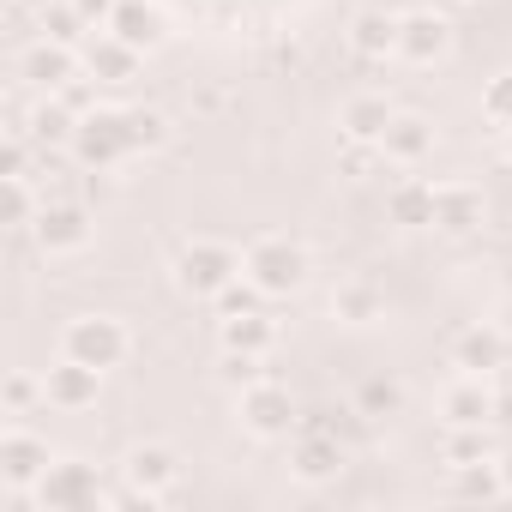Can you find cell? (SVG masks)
Instances as JSON below:
<instances>
[{
	"instance_id": "1",
	"label": "cell",
	"mask_w": 512,
	"mask_h": 512,
	"mask_svg": "<svg viewBox=\"0 0 512 512\" xmlns=\"http://www.w3.org/2000/svg\"><path fill=\"white\" fill-rule=\"evenodd\" d=\"M241 272L260 284L266 302H284V296H296V290L308 284L314 253H308V241H296V235H260V241L241 247Z\"/></svg>"
},
{
	"instance_id": "2",
	"label": "cell",
	"mask_w": 512,
	"mask_h": 512,
	"mask_svg": "<svg viewBox=\"0 0 512 512\" xmlns=\"http://www.w3.org/2000/svg\"><path fill=\"white\" fill-rule=\"evenodd\" d=\"M31 500H37L43 512H91V506H121L127 488H103L97 464H85V458H61V452H55V464L43 470V482L31 488Z\"/></svg>"
},
{
	"instance_id": "3",
	"label": "cell",
	"mask_w": 512,
	"mask_h": 512,
	"mask_svg": "<svg viewBox=\"0 0 512 512\" xmlns=\"http://www.w3.org/2000/svg\"><path fill=\"white\" fill-rule=\"evenodd\" d=\"M235 278H241V247H229V241H217V235L181 241V253H175V290H181V296L217 302Z\"/></svg>"
},
{
	"instance_id": "4",
	"label": "cell",
	"mask_w": 512,
	"mask_h": 512,
	"mask_svg": "<svg viewBox=\"0 0 512 512\" xmlns=\"http://www.w3.org/2000/svg\"><path fill=\"white\" fill-rule=\"evenodd\" d=\"M344 464H350V446H344L338 422H326V416H302L296 434H290V476L308 482V488H326V482L344 476Z\"/></svg>"
},
{
	"instance_id": "5",
	"label": "cell",
	"mask_w": 512,
	"mask_h": 512,
	"mask_svg": "<svg viewBox=\"0 0 512 512\" xmlns=\"http://www.w3.org/2000/svg\"><path fill=\"white\" fill-rule=\"evenodd\" d=\"M175 482H181V452H175L169 440H139V446H127V458H121V488H127V500L163 506V500L175 494Z\"/></svg>"
},
{
	"instance_id": "6",
	"label": "cell",
	"mask_w": 512,
	"mask_h": 512,
	"mask_svg": "<svg viewBox=\"0 0 512 512\" xmlns=\"http://www.w3.org/2000/svg\"><path fill=\"white\" fill-rule=\"evenodd\" d=\"M235 422H241L253 440H290L302 416H296L290 386H278V380L266 374V380H253V386L235 392Z\"/></svg>"
},
{
	"instance_id": "7",
	"label": "cell",
	"mask_w": 512,
	"mask_h": 512,
	"mask_svg": "<svg viewBox=\"0 0 512 512\" xmlns=\"http://www.w3.org/2000/svg\"><path fill=\"white\" fill-rule=\"evenodd\" d=\"M127 350H133V338H127V326H121L115 314H79V320L61 326V356L91 362V368H103V374L121 368Z\"/></svg>"
},
{
	"instance_id": "8",
	"label": "cell",
	"mask_w": 512,
	"mask_h": 512,
	"mask_svg": "<svg viewBox=\"0 0 512 512\" xmlns=\"http://www.w3.org/2000/svg\"><path fill=\"white\" fill-rule=\"evenodd\" d=\"M91 235H97V217L79 199H49L31 223V241H37L43 260H73V253L91 247Z\"/></svg>"
},
{
	"instance_id": "9",
	"label": "cell",
	"mask_w": 512,
	"mask_h": 512,
	"mask_svg": "<svg viewBox=\"0 0 512 512\" xmlns=\"http://www.w3.org/2000/svg\"><path fill=\"white\" fill-rule=\"evenodd\" d=\"M73 157L85 169H121L133 157V139H127V109H91L73 133Z\"/></svg>"
},
{
	"instance_id": "10",
	"label": "cell",
	"mask_w": 512,
	"mask_h": 512,
	"mask_svg": "<svg viewBox=\"0 0 512 512\" xmlns=\"http://www.w3.org/2000/svg\"><path fill=\"white\" fill-rule=\"evenodd\" d=\"M55 464V452H49V440L43 434H31L25 422H13L7 434H0V488L7 494H31L37 482H43V470Z\"/></svg>"
},
{
	"instance_id": "11",
	"label": "cell",
	"mask_w": 512,
	"mask_h": 512,
	"mask_svg": "<svg viewBox=\"0 0 512 512\" xmlns=\"http://www.w3.org/2000/svg\"><path fill=\"white\" fill-rule=\"evenodd\" d=\"M440 428H494V380L488 374H458L440 392Z\"/></svg>"
},
{
	"instance_id": "12",
	"label": "cell",
	"mask_w": 512,
	"mask_h": 512,
	"mask_svg": "<svg viewBox=\"0 0 512 512\" xmlns=\"http://www.w3.org/2000/svg\"><path fill=\"white\" fill-rule=\"evenodd\" d=\"M452 55V19L422 7V13H404V31H398V61L410 67H440Z\"/></svg>"
},
{
	"instance_id": "13",
	"label": "cell",
	"mask_w": 512,
	"mask_h": 512,
	"mask_svg": "<svg viewBox=\"0 0 512 512\" xmlns=\"http://www.w3.org/2000/svg\"><path fill=\"white\" fill-rule=\"evenodd\" d=\"M512 362V338L500 332V326H464L458 338H452V368L458 374H500Z\"/></svg>"
},
{
	"instance_id": "14",
	"label": "cell",
	"mask_w": 512,
	"mask_h": 512,
	"mask_svg": "<svg viewBox=\"0 0 512 512\" xmlns=\"http://www.w3.org/2000/svg\"><path fill=\"white\" fill-rule=\"evenodd\" d=\"M97 392H103V368H91V362L61 356V362L43 374V404H55V410H91Z\"/></svg>"
},
{
	"instance_id": "15",
	"label": "cell",
	"mask_w": 512,
	"mask_h": 512,
	"mask_svg": "<svg viewBox=\"0 0 512 512\" xmlns=\"http://www.w3.org/2000/svg\"><path fill=\"white\" fill-rule=\"evenodd\" d=\"M19 79L31 85V91H43V97H55L67 79H79V55H73V43H31L25 55H19Z\"/></svg>"
},
{
	"instance_id": "16",
	"label": "cell",
	"mask_w": 512,
	"mask_h": 512,
	"mask_svg": "<svg viewBox=\"0 0 512 512\" xmlns=\"http://www.w3.org/2000/svg\"><path fill=\"white\" fill-rule=\"evenodd\" d=\"M482 217H488L482 187H470V181H440L434 187V229L440 235H476Z\"/></svg>"
},
{
	"instance_id": "17",
	"label": "cell",
	"mask_w": 512,
	"mask_h": 512,
	"mask_svg": "<svg viewBox=\"0 0 512 512\" xmlns=\"http://www.w3.org/2000/svg\"><path fill=\"white\" fill-rule=\"evenodd\" d=\"M380 151H386V163L416 169V163L434 151V121H428L422 109H398L392 127H386V139H380Z\"/></svg>"
},
{
	"instance_id": "18",
	"label": "cell",
	"mask_w": 512,
	"mask_h": 512,
	"mask_svg": "<svg viewBox=\"0 0 512 512\" xmlns=\"http://www.w3.org/2000/svg\"><path fill=\"white\" fill-rule=\"evenodd\" d=\"M139 67H145V55H139L133 43H121L115 31L91 37V49H85V73H91L97 85H133Z\"/></svg>"
},
{
	"instance_id": "19",
	"label": "cell",
	"mask_w": 512,
	"mask_h": 512,
	"mask_svg": "<svg viewBox=\"0 0 512 512\" xmlns=\"http://www.w3.org/2000/svg\"><path fill=\"white\" fill-rule=\"evenodd\" d=\"M332 320L338 326H374V320H386V290L374 284V278H338L332 284Z\"/></svg>"
},
{
	"instance_id": "20",
	"label": "cell",
	"mask_w": 512,
	"mask_h": 512,
	"mask_svg": "<svg viewBox=\"0 0 512 512\" xmlns=\"http://www.w3.org/2000/svg\"><path fill=\"white\" fill-rule=\"evenodd\" d=\"M398 31H404V13H386V7H368L350 19V49L362 61H392L398 55Z\"/></svg>"
},
{
	"instance_id": "21",
	"label": "cell",
	"mask_w": 512,
	"mask_h": 512,
	"mask_svg": "<svg viewBox=\"0 0 512 512\" xmlns=\"http://www.w3.org/2000/svg\"><path fill=\"white\" fill-rule=\"evenodd\" d=\"M392 115H398V103H392L386 91H362V97L344 103L338 127H344V139H356V145H380L386 127H392Z\"/></svg>"
},
{
	"instance_id": "22",
	"label": "cell",
	"mask_w": 512,
	"mask_h": 512,
	"mask_svg": "<svg viewBox=\"0 0 512 512\" xmlns=\"http://www.w3.org/2000/svg\"><path fill=\"white\" fill-rule=\"evenodd\" d=\"M109 31H115L121 43H133L139 55L163 49V37H169V25H163V13L151 7V0H121V7H115V19H109Z\"/></svg>"
},
{
	"instance_id": "23",
	"label": "cell",
	"mask_w": 512,
	"mask_h": 512,
	"mask_svg": "<svg viewBox=\"0 0 512 512\" xmlns=\"http://www.w3.org/2000/svg\"><path fill=\"white\" fill-rule=\"evenodd\" d=\"M223 332V350H247V356H272L278 350V320L260 308V314H235V320H217Z\"/></svg>"
},
{
	"instance_id": "24",
	"label": "cell",
	"mask_w": 512,
	"mask_h": 512,
	"mask_svg": "<svg viewBox=\"0 0 512 512\" xmlns=\"http://www.w3.org/2000/svg\"><path fill=\"white\" fill-rule=\"evenodd\" d=\"M404 404H410V392H404V380H398V374H368V380L356 386V416H362V422L404 416Z\"/></svg>"
},
{
	"instance_id": "25",
	"label": "cell",
	"mask_w": 512,
	"mask_h": 512,
	"mask_svg": "<svg viewBox=\"0 0 512 512\" xmlns=\"http://www.w3.org/2000/svg\"><path fill=\"white\" fill-rule=\"evenodd\" d=\"M25 133H31L43 151H61V145H73V133H79V115H73L61 97H43V103L31 109V121H25Z\"/></svg>"
},
{
	"instance_id": "26",
	"label": "cell",
	"mask_w": 512,
	"mask_h": 512,
	"mask_svg": "<svg viewBox=\"0 0 512 512\" xmlns=\"http://www.w3.org/2000/svg\"><path fill=\"white\" fill-rule=\"evenodd\" d=\"M386 211L404 229H434V181H398L386 193Z\"/></svg>"
},
{
	"instance_id": "27",
	"label": "cell",
	"mask_w": 512,
	"mask_h": 512,
	"mask_svg": "<svg viewBox=\"0 0 512 512\" xmlns=\"http://www.w3.org/2000/svg\"><path fill=\"white\" fill-rule=\"evenodd\" d=\"M482 458H494V446H488L482 428H446L440 434V464L446 470H464V464H482Z\"/></svg>"
},
{
	"instance_id": "28",
	"label": "cell",
	"mask_w": 512,
	"mask_h": 512,
	"mask_svg": "<svg viewBox=\"0 0 512 512\" xmlns=\"http://www.w3.org/2000/svg\"><path fill=\"white\" fill-rule=\"evenodd\" d=\"M37 31L49 43H79L91 25H85V13L73 7V0H43V7H37Z\"/></svg>"
},
{
	"instance_id": "29",
	"label": "cell",
	"mask_w": 512,
	"mask_h": 512,
	"mask_svg": "<svg viewBox=\"0 0 512 512\" xmlns=\"http://www.w3.org/2000/svg\"><path fill=\"white\" fill-rule=\"evenodd\" d=\"M452 494H458V500H500V494H506L500 464H494V458H482V464L452 470Z\"/></svg>"
},
{
	"instance_id": "30",
	"label": "cell",
	"mask_w": 512,
	"mask_h": 512,
	"mask_svg": "<svg viewBox=\"0 0 512 512\" xmlns=\"http://www.w3.org/2000/svg\"><path fill=\"white\" fill-rule=\"evenodd\" d=\"M127 139H133V157H151L169 145V115L157 109H127Z\"/></svg>"
},
{
	"instance_id": "31",
	"label": "cell",
	"mask_w": 512,
	"mask_h": 512,
	"mask_svg": "<svg viewBox=\"0 0 512 512\" xmlns=\"http://www.w3.org/2000/svg\"><path fill=\"white\" fill-rule=\"evenodd\" d=\"M217 380H223L229 392H241V386H253V380H266V356H247V350H223V356H217Z\"/></svg>"
},
{
	"instance_id": "32",
	"label": "cell",
	"mask_w": 512,
	"mask_h": 512,
	"mask_svg": "<svg viewBox=\"0 0 512 512\" xmlns=\"http://www.w3.org/2000/svg\"><path fill=\"white\" fill-rule=\"evenodd\" d=\"M211 308H217V320H235V314H260V308H266V296H260V284H253V278L241 272V278H235V284L211 302Z\"/></svg>"
},
{
	"instance_id": "33",
	"label": "cell",
	"mask_w": 512,
	"mask_h": 512,
	"mask_svg": "<svg viewBox=\"0 0 512 512\" xmlns=\"http://www.w3.org/2000/svg\"><path fill=\"white\" fill-rule=\"evenodd\" d=\"M43 205H49V199H37V187H31V175H19V181H7V223H13V229H31Z\"/></svg>"
},
{
	"instance_id": "34",
	"label": "cell",
	"mask_w": 512,
	"mask_h": 512,
	"mask_svg": "<svg viewBox=\"0 0 512 512\" xmlns=\"http://www.w3.org/2000/svg\"><path fill=\"white\" fill-rule=\"evenodd\" d=\"M482 121L488 127H512V73H494L482 85Z\"/></svg>"
},
{
	"instance_id": "35",
	"label": "cell",
	"mask_w": 512,
	"mask_h": 512,
	"mask_svg": "<svg viewBox=\"0 0 512 512\" xmlns=\"http://www.w3.org/2000/svg\"><path fill=\"white\" fill-rule=\"evenodd\" d=\"M37 398H43V380H37V374H25V368H13V374H7V386H0V404H7V416H25Z\"/></svg>"
},
{
	"instance_id": "36",
	"label": "cell",
	"mask_w": 512,
	"mask_h": 512,
	"mask_svg": "<svg viewBox=\"0 0 512 512\" xmlns=\"http://www.w3.org/2000/svg\"><path fill=\"white\" fill-rule=\"evenodd\" d=\"M380 163H386L380 145H356V139H344V175H350V181H368Z\"/></svg>"
},
{
	"instance_id": "37",
	"label": "cell",
	"mask_w": 512,
	"mask_h": 512,
	"mask_svg": "<svg viewBox=\"0 0 512 512\" xmlns=\"http://www.w3.org/2000/svg\"><path fill=\"white\" fill-rule=\"evenodd\" d=\"M55 97H61V103H67V109H73L79 121H85L91 109H103V103H97V79H67V85H61Z\"/></svg>"
},
{
	"instance_id": "38",
	"label": "cell",
	"mask_w": 512,
	"mask_h": 512,
	"mask_svg": "<svg viewBox=\"0 0 512 512\" xmlns=\"http://www.w3.org/2000/svg\"><path fill=\"white\" fill-rule=\"evenodd\" d=\"M0 175H7V181L31 175V151H25V133H7V151H0Z\"/></svg>"
},
{
	"instance_id": "39",
	"label": "cell",
	"mask_w": 512,
	"mask_h": 512,
	"mask_svg": "<svg viewBox=\"0 0 512 512\" xmlns=\"http://www.w3.org/2000/svg\"><path fill=\"white\" fill-rule=\"evenodd\" d=\"M73 7L85 13V25H91V31H109V19H115L121 0H73Z\"/></svg>"
},
{
	"instance_id": "40",
	"label": "cell",
	"mask_w": 512,
	"mask_h": 512,
	"mask_svg": "<svg viewBox=\"0 0 512 512\" xmlns=\"http://www.w3.org/2000/svg\"><path fill=\"white\" fill-rule=\"evenodd\" d=\"M494 422L512 428V386H494Z\"/></svg>"
},
{
	"instance_id": "41",
	"label": "cell",
	"mask_w": 512,
	"mask_h": 512,
	"mask_svg": "<svg viewBox=\"0 0 512 512\" xmlns=\"http://www.w3.org/2000/svg\"><path fill=\"white\" fill-rule=\"evenodd\" d=\"M494 464H500V482H506V494H512V446H506V452H494Z\"/></svg>"
},
{
	"instance_id": "42",
	"label": "cell",
	"mask_w": 512,
	"mask_h": 512,
	"mask_svg": "<svg viewBox=\"0 0 512 512\" xmlns=\"http://www.w3.org/2000/svg\"><path fill=\"white\" fill-rule=\"evenodd\" d=\"M500 290H506V296H512V260H506V266H500Z\"/></svg>"
},
{
	"instance_id": "43",
	"label": "cell",
	"mask_w": 512,
	"mask_h": 512,
	"mask_svg": "<svg viewBox=\"0 0 512 512\" xmlns=\"http://www.w3.org/2000/svg\"><path fill=\"white\" fill-rule=\"evenodd\" d=\"M500 139H506V157H512V127H500Z\"/></svg>"
}]
</instances>
